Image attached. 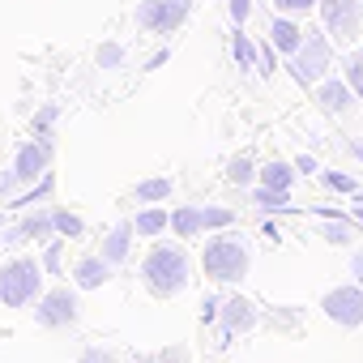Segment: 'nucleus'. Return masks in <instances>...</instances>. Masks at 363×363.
<instances>
[{"mask_svg":"<svg viewBox=\"0 0 363 363\" xmlns=\"http://www.w3.org/2000/svg\"><path fill=\"white\" fill-rule=\"evenodd\" d=\"M189 278H193V265H189V252L179 248V244H158V248H150V257L141 261V282H145V291L158 295V299L179 295V291L189 286Z\"/></svg>","mask_w":363,"mask_h":363,"instance_id":"1","label":"nucleus"},{"mask_svg":"<svg viewBox=\"0 0 363 363\" xmlns=\"http://www.w3.org/2000/svg\"><path fill=\"white\" fill-rule=\"evenodd\" d=\"M248 265H252L248 244H244L240 235H231V231L214 235V240L206 244V252H201V269H206V278H214V282H244V278H248Z\"/></svg>","mask_w":363,"mask_h":363,"instance_id":"2","label":"nucleus"},{"mask_svg":"<svg viewBox=\"0 0 363 363\" xmlns=\"http://www.w3.org/2000/svg\"><path fill=\"white\" fill-rule=\"evenodd\" d=\"M43 295V261L35 257H13L0 265V303L26 308Z\"/></svg>","mask_w":363,"mask_h":363,"instance_id":"3","label":"nucleus"},{"mask_svg":"<svg viewBox=\"0 0 363 363\" xmlns=\"http://www.w3.org/2000/svg\"><path fill=\"white\" fill-rule=\"evenodd\" d=\"M189 13H193V0H141L137 5V26H145L154 35H171L175 26H184Z\"/></svg>","mask_w":363,"mask_h":363,"instance_id":"4","label":"nucleus"},{"mask_svg":"<svg viewBox=\"0 0 363 363\" xmlns=\"http://www.w3.org/2000/svg\"><path fill=\"white\" fill-rule=\"evenodd\" d=\"M329 60H333L329 39H325V35H316V30H308V39H303V43H299V52H295L291 73H295V82H299V86H312V82H320V77H325Z\"/></svg>","mask_w":363,"mask_h":363,"instance_id":"5","label":"nucleus"},{"mask_svg":"<svg viewBox=\"0 0 363 363\" xmlns=\"http://www.w3.org/2000/svg\"><path fill=\"white\" fill-rule=\"evenodd\" d=\"M320 18H325V35L350 43L363 26V0H320Z\"/></svg>","mask_w":363,"mask_h":363,"instance_id":"6","label":"nucleus"},{"mask_svg":"<svg viewBox=\"0 0 363 363\" xmlns=\"http://www.w3.org/2000/svg\"><path fill=\"white\" fill-rule=\"evenodd\" d=\"M35 320H39L43 329H69V325H77V295H73L69 286H56V291L39 295Z\"/></svg>","mask_w":363,"mask_h":363,"instance_id":"7","label":"nucleus"},{"mask_svg":"<svg viewBox=\"0 0 363 363\" xmlns=\"http://www.w3.org/2000/svg\"><path fill=\"white\" fill-rule=\"evenodd\" d=\"M320 308H325V316H329L333 325L354 329V325H363V286H359V282H354V286H333V291L320 299Z\"/></svg>","mask_w":363,"mask_h":363,"instance_id":"8","label":"nucleus"},{"mask_svg":"<svg viewBox=\"0 0 363 363\" xmlns=\"http://www.w3.org/2000/svg\"><path fill=\"white\" fill-rule=\"evenodd\" d=\"M48 158H52V141H43V137L26 141V145L18 150V158H13V179H22V184H35V179L48 171Z\"/></svg>","mask_w":363,"mask_h":363,"instance_id":"9","label":"nucleus"},{"mask_svg":"<svg viewBox=\"0 0 363 363\" xmlns=\"http://www.w3.org/2000/svg\"><path fill=\"white\" fill-rule=\"evenodd\" d=\"M73 282H77V291H99V286H107L111 282V261L99 252V257H82L77 265H73Z\"/></svg>","mask_w":363,"mask_h":363,"instance_id":"10","label":"nucleus"},{"mask_svg":"<svg viewBox=\"0 0 363 363\" xmlns=\"http://www.w3.org/2000/svg\"><path fill=\"white\" fill-rule=\"evenodd\" d=\"M316 103H320L329 116H346V111L354 107V90H350L346 82L329 77V82H320V86H316Z\"/></svg>","mask_w":363,"mask_h":363,"instance_id":"11","label":"nucleus"},{"mask_svg":"<svg viewBox=\"0 0 363 363\" xmlns=\"http://www.w3.org/2000/svg\"><path fill=\"white\" fill-rule=\"evenodd\" d=\"M52 231H56V223H52V210H39V214H30V218H22L13 231H9V244H43V240H52Z\"/></svg>","mask_w":363,"mask_h":363,"instance_id":"12","label":"nucleus"},{"mask_svg":"<svg viewBox=\"0 0 363 363\" xmlns=\"http://www.w3.org/2000/svg\"><path fill=\"white\" fill-rule=\"evenodd\" d=\"M223 325H227V333H244V329H252V325H257V308H252V299H244V295L223 299Z\"/></svg>","mask_w":363,"mask_h":363,"instance_id":"13","label":"nucleus"},{"mask_svg":"<svg viewBox=\"0 0 363 363\" xmlns=\"http://www.w3.org/2000/svg\"><path fill=\"white\" fill-rule=\"evenodd\" d=\"M269 43H274L278 52L295 56V52H299V43H303V30H299V22H295V18H286V13H278V18L269 22Z\"/></svg>","mask_w":363,"mask_h":363,"instance_id":"14","label":"nucleus"},{"mask_svg":"<svg viewBox=\"0 0 363 363\" xmlns=\"http://www.w3.org/2000/svg\"><path fill=\"white\" fill-rule=\"evenodd\" d=\"M171 231H175L179 240H193V235H201V231H206L201 206H179V210H171Z\"/></svg>","mask_w":363,"mask_h":363,"instance_id":"15","label":"nucleus"},{"mask_svg":"<svg viewBox=\"0 0 363 363\" xmlns=\"http://www.w3.org/2000/svg\"><path fill=\"white\" fill-rule=\"evenodd\" d=\"M133 223H120V227H111L107 231V240H103V257L111 261V265H120L124 257H128V248H133Z\"/></svg>","mask_w":363,"mask_h":363,"instance_id":"16","label":"nucleus"},{"mask_svg":"<svg viewBox=\"0 0 363 363\" xmlns=\"http://www.w3.org/2000/svg\"><path fill=\"white\" fill-rule=\"evenodd\" d=\"M257 179L265 189H282V193H291V184H295V162H265L261 171H257Z\"/></svg>","mask_w":363,"mask_h":363,"instance_id":"17","label":"nucleus"},{"mask_svg":"<svg viewBox=\"0 0 363 363\" xmlns=\"http://www.w3.org/2000/svg\"><path fill=\"white\" fill-rule=\"evenodd\" d=\"M167 227H171V214H167V210H158V206L141 210V214H137V223H133V231H137V235H145V240L162 235Z\"/></svg>","mask_w":363,"mask_h":363,"instance_id":"18","label":"nucleus"},{"mask_svg":"<svg viewBox=\"0 0 363 363\" xmlns=\"http://www.w3.org/2000/svg\"><path fill=\"white\" fill-rule=\"evenodd\" d=\"M167 197H171V179L167 175H154V179H141L137 184V201H145V206H158Z\"/></svg>","mask_w":363,"mask_h":363,"instance_id":"19","label":"nucleus"},{"mask_svg":"<svg viewBox=\"0 0 363 363\" xmlns=\"http://www.w3.org/2000/svg\"><path fill=\"white\" fill-rule=\"evenodd\" d=\"M231 56H235L240 69H257V56H261V52L252 48V39H248L244 30H235V35H231Z\"/></svg>","mask_w":363,"mask_h":363,"instance_id":"20","label":"nucleus"},{"mask_svg":"<svg viewBox=\"0 0 363 363\" xmlns=\"http://www.w3.org/2000/svg\"><path fill=\"white\" fill-rule=\"evenodd\" d=\"M52 223H56V235H65V240H82L86 235V223L73 210H52Z\"/></svg>","mask_w":363,"mask_h":363,"instance_id":"21","label":"nucleus"},{"mask_svg":"<svg viewBox=\"0 0 363 363\" xmlns=\"http://www.w3.org/2000/svg\"><path fill=\"white\" fill-rule=\"evenodd\" d=\"M227 179H231V184H252V179H257V162H252L248 154L231 158V162H227Z\"/></svg>","mask_w":363,"mask_h":363,"instance_id":"22","label":"nucleus"},{"mask_svg":"<svg viewBox=\"0 0 363 363\" xmlns=\"http://www.w3.org/2000/svg\"><path fill=\"white\" fill-rule=\"evenodd\" d=\"M56 116H60V107L56 103H48V107H39V116H35V137H43V141H52V124H56Z\"/></svg>","mask_w":363,"mask_h":363,"instance_id":"23","label":"nucleus"},{"mask_svg":"<svg viewBox=\"0 0 363 363\" xmlns=\"http://www.w3.org/2000/svg\"><path fill=\"white\" fill-rule=\"evenodd\" d=\"M286 201H291V193H282V189H265V184L257 189V206L261 210H291Z\"/></svg>","mask_w":363,"mask_h":363,"instance_id":"24","label":"nucleus"},{"mask_svg":"<svg viewBox=\"0 0 363 363\" xmlns=\"http://www.w3.org/2000/svg\"><path fill=\"white\" fill-rule=\"evenodd\" d=\"M346 86L354 90V99H363V48L346 60Z\"/></svg>","mask_w":363,"mask_h":363,"instance_id":"25","label":"nucleus"},{"mask_svg":"<svg viewBox=\"0 0 363 363\" xmlns=\"http://www.w3.org/2000/svg\"><path fill=\"white\" fill-rule=\"evenodd\" d=\"M201 218H206V231H223V227L235 223V214L231 210H218V206H201Z\"/></svg>","mask_w":363,"mask_h":363,"instance_id":"26","label":"nucleus"},{"mask_svg":"<svg viewBox=\"0 0 363 363\" xmlns=\"http://www.w3.org/2000/svg\"><path fill=\"white\" fill-rule=\"evenodd\" d=\"M52 189H56V175H52V171H43V175H39V184H35V189H30V193H26L18 206H35V201H43Z\"/></svg>","mask_w":363,"mask_h":363,"instance_id":"27","label":"nucleus"},{"mask_svg":"<svg viewBox=\"0 0 363 363\" xmlns=\"http://www.w3.org/2000/svg\"><path fill=\"white\" fill-rule=\"evenodd\" d=\"M320 0H274V9L286 13V18H299V13H312Z\"/></svg>","mask_w":363,"mask_h":363,"instance_id":"28","label":"nucleus"},{"mask_svg":"<svg viewBox=\"0 0 363 363\" xmlns=\"http://www.w3.org/2000/svg\"><path fill=\"white\" fill-rule=\"evenodd\" d=\"M60 252H65V240H48V248H43V269L48 274H60Z\"/></svg>","mask_w":363,"mask_h":363,"instance_id":"29","label":"nucleus"},{"mask_svg":"<svg viewBox=\"0 0 363 363\" xmlns=\"http://www.w3.org/2000/svg\"><path fill=\"white\" fill-rule=\"evenodd\" d=\"M120 60H124V48L120 43H103L99 48V65L103 69H120Z\"/></svg>","mask_w":363,"mask_h":363,"instance_id":"30","label":"nucleus"},{"mask_svg":"<svg viewBox=\"0 0 363 363\" xmlns=\"http://www.w3.org/2000/svg\"><path fill=\"white\" fill-rule=\"evenodd\" d=\"M77 363H116V354H111V350H107V346H86V350H82V359H77Z\"/></svg>","mask_w":363,"mask_h":363,"instance_id":"31","label":"nucleus"},{"mask_svg":"<svg viewBox=\"0 0 363 363\" xmlns=\"http://www.w3.org/2000/svg\"><path fill=\"white\" fill-rule=\"evenodd\" d=\"M325 184L337 189V193H354V179L350 175H337V171H325Z\"/></svg>","mask_w":363,"mask_h":363,"instance_id":"32","label":"nucleus"},{"mask_svg":"<svg viewBox=\"0 0 363 363\" xmlns=\"http://www.w3.org/2000/svg\"><path fill=\"white\" fill-rule=\"evenodd\" d=\"M325 240H329V244H350V227H346V223H329V227H325Z\"/></svg>","mask_w":363,"mask_h":363,"instance_id":"33","label":"nucleus"},{"mask_svg":"<svg viewBox=\"0 0 363 363\" xmlns=\"http://www.w3.org/2000/svg\"><path fill=\"white\" fill-rule=\"evenodd\" d=\"M227 13H231V18H235V26H240V22L252 13V0H227Z\"/></svg>","mask_w":363,"mask_h":363,"instance_id":"34","label":"nucleus"},{"mask_svg":"<svg viewBox=\"0 0 363 363\" xmlns=\"http://www.w3.org/2000/svg\"><path fill=\"white\" fill-rule=\"evenodd\" d=\"M218 308H223V299H206V303H201V320L210 325V320L218 316Z\"/></svg>","mask_w":363,"mask_h":363,"instance_id":"35","label":"nucleus"},{"mask_svg":"<svg viewBox=\"0 0 363 363\" xmlns=\"http://www.w3.org/2000/svg\"><path fill=\"white\" fill-rule=\"evenodd\" d=\"M295 171H316V158H312V154H299V158H295Z\"/></svg>","mask_w":363,"mask_h":363,"instance_id":"36","label":"nucleus"},{"mask_svg":"<svg viewBox=\"0 0 363 363\" xmlns=\"http://www.w3.org/2000/svg\"><path fill=\"white\" fill-rule=\"evenodd\" d=\"M350 269H354V282H359V286H363V248H359V252H354V261H350Z\"/></svg>","mask_w":363,"mask_h":363,"instance_id":"37","label":"nucleus"},{"mask_svg":"<svg viewBox=\"0 0 363 363\" xmlns=\"http://www.w3.org/2000/svg\"><path fill=\"white\" fill-rule=\"evenodd\" d=\"M184 359H189L184 350H175V354H171V350H162V354H158V363H184Z\"/></svg>","mask_w":363,"mask_h":363,"instance_id":"38","label":"nucleus"},{"mask_svg":"<svg viewBox=\"0 0 363 363\" xmlns=\"http://www.w3.org/2000/svg\"><path fill=\"white\" fill-rule=\"evenodd\" d=\"M167 56H171L167 48H162V52H154V56H150V69H158V65H167Z\"/></svg>","mask_w":363,"mask_h":363,"instance_id":"39","label":"nucleus"},{"mask_svg":"<svg viewBox=\"0 0 363 363\" xmlns=\"http://www.w3.org/2000/svg\"><path fill=\"white\" fill-rule=\"evenodd\" d=\"M354 214H359V223H363V197H359V201H354Z\"/></svg>","mask_w":363,"mask_h":363,"instance_id":"40","label":"nucleus"},{"mask_svg":"<svg viewBox=\"0 0 363 363\" xmlns=\"http://www.w3.org/2000/svg\"><path fill=\"white\" fill-rule=\"evenodd\" d=\"M0 244H9V240H0Z\"/></svg>","mask_w":363,"mask_h":363,"instance_id":"41","label":"nucleus"}]
</instances>
